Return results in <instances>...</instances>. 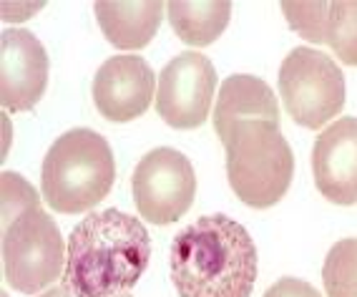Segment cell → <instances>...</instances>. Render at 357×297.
Masks as SVG:
<instances>
[{"label":"cell","mask_w":357,"mask_h":297,"mask_svg":"<svg viewBox=\"0 0 357 297\" xmlns=\"http://www.w3.org/2000/svg\"><path fill=\"white\" fill-rule=\"evenodd\" d=\"M312 174L332 204H357V119L344 116L319 133L312 146Z\"/></svg>","instance_id":"cell-11"},{"label":"cell","mask_w":357,"mask_h":297,"mask_svg":"<svg viewBox=\"0 0 357 297\" xmlns=\"http://www.w3.org/2000/svg\"><path fill=\"white\" fill-rule=\"evenodd\" d=\"M166 18L186 45H209L227 31L231 18V3L227 0H172L166 3Z\"/></svg>","instance_id":"cell-14"},{"label":"cell","mask_w":357,"mask_h":297,"mask_svg":"<svg viewBox=\"0 0 357 297\" xmlns=\"http://www.w3.org/2000/svg\"><path fill=\"white\" fill-rule=\"evenodd\" d=\"M116 161L109 141L93 129H70L43 159L40 194L61 215H81L109 196Z\"/></svg>","instance_id":"cell-4"},{"label":"cell","mask_w":357,"mask_h":297,"mask_svg":"<svg viewBox=\"0 0 357 297\" xmlns=\"http://www.w3.org/2000/svg\"><path fill=\"white\" fill-rule=\"evenodd\" d=\"M217 91V71L206 56L184 51L172 58L159 73L156 114L178 131L199 129L209 116Z\"/></svg>","instance_id":"cell-8"},{"label":"cell","mask_w":357,"mask_h":297,"mask_svg":"<svg viewBox=\"0 0 357 297\" xmlns=\"http://www.w3.org/2000/svg\"><path fill=\"white\" fill-rule=\"evenodd\" d=\"M325 43L347 66H357V0L330 3Z\"/></svg>","instance_id":"cell-16"},{"label":"cell","mask_w":357,"mask_h":297,"mask_svg":"<svg viewBox=\"0 0 357 297\" xmlns=\"http://www.w3.org/2000/svg\"><path fill=\"white\" fill-rule=\"evenodd\" d=\"M229 187L247 207H275L294 177V157L280 124L239 121L222 141Z\"/></svg>","instance_id":"cell-5"},{"label":"cell","mask_w":357,"mask_h":297,"mask_svg":"<svg viewBox=\"0 0 357 297\" xmlns=\"http://www.w3.org/2000/svg\"><path fill=\"white\" fill-rule=\"evenodd\" d=\"M139 215L151 224H172L184 217L197 196L192 161L172 146H159L141 159L131 179Z\"/></svg>","instance_id":"cell-7"},{"label":"cell","mask_w":357,"mask_h":297,"mask_svg":"<svg viewBox=\"0 0 357 297\" xmlns=\"http://www.w3.org/2000/svg\"><path fill=\"white\" fill-rule=\"evenodd\" d=\"M264 297H322L310 282H302L297 277H282L264 292Z\"/></svg>","instance_id":"cell-18"},{"label":"cell","mask_w":357,"mask_h":297,"mask_svg":"<svg viewBox=\"0 0 357 297\" xmlns=\"http://www.w3.org/2000/svg\"><path fill=\"white\" fill-rule=\"evenodd\" d=\"M151 259L141 219L103 209L78 222L68 237L63 287L73 297H116L131 290Z\"/></svg>","instance_id":"cell-1"},{"label":"cell","mask_w":357,"mask_h":297,"mask_svg":"<svg viewBox=\"0 0 357 297\" xmlns=\"http://www.w3.org/2000/svg\"><path fill=\"white\" fill-rule=\"evenodd\" d=\"M48 86V53L31 31L10 28L0 36V101L8 111H31Z\"/></svg>","instance_id":"cell-9"},{"label":"cell","mask_w":357,"mask_h":297,"mask_svg":"<svg viewBox=\"0 0 357 297\" xmlns=\"http://www.w3.org/2000/svg\"><path fill=\"white\" fill-rule=\"evenodd\" d=\"M327 297H357V240L332 245L322 267Z\"/></svg>","instance_id":"cell-15"},{"label":"cell","mask_w":357,"mask_h":297,"mask_svg":"<svg viewBox=\"0 0 357 297\" xmlns=\"http://www.w3.org/2000/svg\"><path fill=\"white\" fill-rule=\"evenodd\" d=\"M166 6L159 0L146 3H123V0H101L93 6L103 36L121 51H139L151 43L164 20Z\"/></svg>","instance_id":"cell-13"},{"label":"cell","mask_w":357,"mask_h":297,"mask_svg":"<svg viewBox=\"0 0 357 297\" xmlns=\"http://www.w3.org/2000/svg\"><path fill=\"white\" fill-rule=\"evenodd\" d=\"M38 297H73V295H70L66 287H53V290L43 292V295H38Z\"/></svg>","instance_id":"cell-19"},{"label":"cell","mask_w":357,"mask_h":297,"mask_svg":"<svg viewBox=\"0 0 357 297\" xmlns=\"http://www.w3.org/2000/svg\"><path fill=\"white\" fill-rule=\"evenodd\" d=\"M116 297H131V295H116Z\"/></svg>","instance_id":"cell-20"},{"label":"cell","mask_w":357,"mask_h":297,"mask_svg":"<svg viewBox=\"0 0 357 297\" xmlns=\"http://www.w3.org/2000/svg\"><path fill=\"white\" fill-rule=\"evenodd\" d=\"M280 96L294 124L322 129L344 108V76L327 53L302 45L282 61Z\"/></svg>","instance_id":"cell-6"},{"label":"cell","mask_w":357,"mask_h":297,"mask_svg":"<svg viewBox=\"0 0 357 297\" xmlns=\"http://www.w3.org/2000/svg\"><path fill=\"white\" fill-rule=\"evenodd\" d=\"M239 121H272L280 124V106L275 91L267 83L249 73H236L222 83L214 111V131L219 139H227L231 126Z\"/></svg>","instance_id":"cell-12"},{"label":"cell","mask_w":357,"mask_h":297,"mask_svg":"<svg viewBox=\"0 0 357 297\" xmlns=\"http://www.w3.org/2000/svg\"><path fill=\"white\" fill-rule=\"evenodd\" d=\"M282 10L287 15L289 26L300 33L302 38L312 41V43H325L330 3H282Z\"/></svg>","instance_id":"cell-17"},{"label":"cell","mask_w":357,"mask_h":297,"mask_svg":"<svg viewBox=\"0 0 357 297\" xmlns=\"http://www.w3.org/2000/svg\"><path fill=\"white\" fill-rule=\"evenodd\" d=\"M61 229L26 179L3 174V277L13 290L36 295L66 270Z\"/></svg>","instance_id":"cell-3"},{"label":"cell","mask_w":357,"mask_h":297,"mask_svg":"<svg viewBox=\"0 0 357 297\" xmlns=\"http://www.w3.org/2000/svg\"><path fill=\"white\" fill-rule=\"evenodd\" d=\"M93 103L114 124H126L146 114L156 91V73L141 56H114L93 76Z\"/></svg>","instance_id":"cell-10"},{"label":"cell","mask_w":357,"mask_h":297,"mask_svg":"<svg viewBox=\"0 0 357 297\" xmlns=\"http://www.w3.org/2000/svg\"><path fill=\"white\" fill-rule=\"evenodd\" d=\"M172 282L178 297H249L257 282V245L227 215L192 222L172 242Z\"/></svg>","instance_id":"cell-2"}]
</instances>
